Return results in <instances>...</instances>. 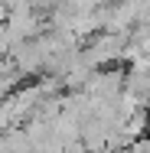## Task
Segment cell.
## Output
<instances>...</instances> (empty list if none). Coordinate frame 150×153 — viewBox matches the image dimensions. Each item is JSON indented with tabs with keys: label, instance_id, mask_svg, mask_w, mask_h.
Listing matches in <instances>:
<instances>
[{
	"label": "cell",
	"instance_id": "cell-1",
	"mask_svg": "<svg viewBox=\"0 0 150 153\" xmlns=\"http://www.w3.org/2000/svg\"><path fill=\"white\" fill-rule=\"evenodd\" d=\"M20 82H23V75H20V68L13 65V59H10V56H0V98H7L10 91H16Z\"/></svg>",
	"mask_w": 150,
	"mask_h": 153
},
{
	"label": "cell",
	"instance_id": "cell-2",
	"mask_svg": "<svg viewBox=\"0 0 150 153\" xmlns=\"http://www.w3.org/2000/svg\"><path fill=\"white\" fill-rule=\"evenodd\" d=\"M121 153H150V137L144 134V137H137V140H131V143H127V147H124Z\"/></svg>",
	"mask_w": 150,
	"mask_h": 153
}]
</instances>
